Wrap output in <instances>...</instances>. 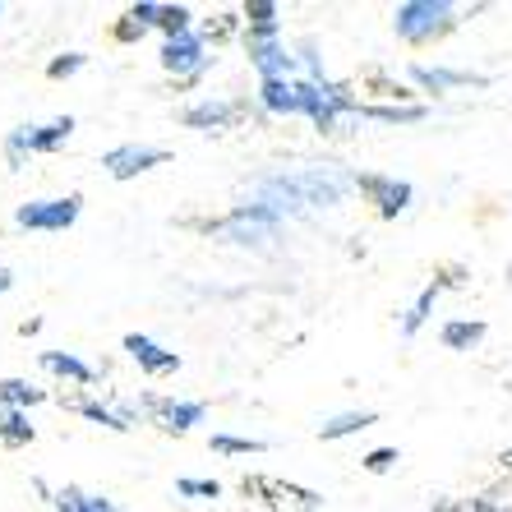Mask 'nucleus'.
Returning a JSON list of instances; mask_svg holds the SVG:
<instances>
[{"instance_id": "obj_1", "label": "nucleus", "mask_w": 512, "mask_h": 512, "mask_svg": "<svg viewBox=\"0 0 512 512\" xmlns=\"http://www.w3.org/2000/svg\"><path fill=\"white\" fill-rule=\"evenodd\" d=\"M356 190V176L342 167H305V171H282V176H263L250 194V208L268 217H300L310 208H337L346 194Z\"/></svg>"}, {"instance_id": "obj_2", "label": "nucleus", "mask_w": 512, "mask_h": 512, "mask_svg": "<svg viewBox=\"0 0 512 512\" xmlns=\"http://www.w3.org/2000/svg\"><path fill=\"white\" fill-rule=\"evenodd\" d=\"M393 28L402 42L411 47H425V42H439L457 28V10L448 0H402L393 10Z\"/></svg>"}, {"instance_id": "obj_3", "label": "nucleus", "mask_w": 512, "mask_h": 512, "mask_svg": "<svg viewBox=\"0 0 512 512\" xmlns=\"http://www.w3.org/2000/svg\"><path fill=\"white\" fill-rule=\"evenodd\" d=\"M277 217H268V213H259V208H250V203H240L236 213H227L222 222H213L208 227V236H217V240H227V245H245V250H268L277 240Z\"/></svg>"}, {"instance_id": "obj_4", "label": "nucleus", "mask_w": 512, "mask_h": 512, "mask_svg": "<svg viewBox=\"0 0 512 512\" xmlns=\"http://www.w3.org/2000/svg\"><path fill=\"white\" fill-rule=\"evenodd\" d=\"M70 134H74V116H56V120H47V125H19V130H10V139H5V162L19 171L24 157L56 153Z\"/></svg>"}, {"instance_id": "obj_5", "label": "nucleus", "mask_w": 512, "mask_h": 512, "mask_svg": "<svg viewBox=\"0 0 512 512\" xmlns=\"http://www.w3.org/2000/svg\"><path fill=\"white\" fill-rule=\"evenodd\" d=\"M79 213H84V199H79V194H65V199L24 203V208L14 213V222L28 231H70L74 222H79Z\"/></svg>"}, {"instance_id": "obj_6", "label": "nucleus", "mask_w": 512, "mask_h": 512, "mask_svg": "<svg viewBox=\"0 0 512 512\" xmlns=\"http://www.w3.org/2000/svg\"><path fill=\"white\" fill-rule=\"evenodd\" d=\"M240 489L263 503H277V508H296V512L323 508V494H314V489H305V485H291V480H277V476H245Z\"/></svg>"}, {"instance_id": "obj_7", "label": "nucleus", "mask_w": 512, "mask_h": 512, "mask_svg": "<svg viewBox=\"0 0 512 512\" xmlns=\"http://www.w3.org/2000/svg\"><path fill=\"white\" fill-rule=\"evenodd\" d=\"M167 148H157V143H120V148H111V153H102V167H107V176L116 180H134L143 176V171H153L167 162Z\"/></svg>"}, {"instance_id": "obj_8", "label": "nucleus", "mask_w": 512, "mask_h": 512, "mask_svg": "<svg viewBox=\"0 0 512 512\" xmlns=\"http://www.w3.org/2000/svg\"><path fill=\"white\" fill-rule=\"evenodd\" d=\"M356 190L365 194V199L379 208V217H402L406 208H411V185L397 176H379V171H365V176H356Z\"/></svg>"}, {"instance_id": "obj_9", "label": "nucleus", "mask_w": 512, "mask_h": 512, "mask_svg": "<svg viewBox=\"0 0 512 512\" xmlns=\"http://www.w3.org/2000/svg\"><path fill=\"white\" fill-rule=\"evenodd\" d=\"M208 47H203L199 33H180V37H167L162 42V70H171L176 79H199L208 70Z\"/></svg>"}, {"instance_id": "obj_10", "label": "nucleus", "mask_w": 512, "mask_h": 512, "mask_svg": "<svg viewBox=\"0 0 512 512\" xmlns=\"http://www.w3.org/2000/svg\"><path fill=\"white\" fill-rule=\"evenodd\" d=\"M143 411L167 429V434H190V429L203 420L208 406L203 402H176V397H143Z\"/></svg>"}, {"instance_id": "obj_11", "label": "nucleus", "mask_w": 512, "mask_h": 512, "mask_svg": "<svg viewBox=\"0 0 512 512\" xmlns=\"http://www.w3.org/2000/svg\"><path fill=\"white\" fill-rule=\"evenodd\" d=\"M240 116H245V107H240V102H222V97H208V102H194V107L180 111V120H185L190 130H208V134L231 130Z\"/></svg>"}, {"instance_id": "obj_12", "label": "nucleus", "mask_w": 512, "mask_h": 512, "mask_svg": "<svg viewBox=\"0 0 512 512\" xmlns=\"http://www.w3.org/2000/svg\"><path fill=\"white\" fill-rule=\"evenodd\" d=\"M125 351H130L134 365H139L143 374H153V379H162V374H176V370H180V356H176V351L157 346L153 337H143V333H130V337H125Z\"/></svg>"}, {"instance_id": "obj_13", "label": "nucleus", "mask_w": 512, "mask_h": 512, "mask_svg": "<svg viewBox=\"0 0 512 512\" xmlns=\"http://www.w3.org/2000/svg\"><path fill=\"white\" fill-rule=\"evenodd\" d=\"M245 47H250V60L259 65L263 79H291L296 74V60L277 37H245Z\"/></svg>"}, {"instance_id": "obj_14", "label": "nucleus", "mask_w": 512, "mask_h": 512, "mask_svg": "<svg viewBox=\"0 0 512 512\" xmlns=\"http://www.w3.org/2000/svg\"><path fill=\"white\" fill-rule=\"evenodd\" d=\"M259 102L273 116H305V97H300V79H263Z\"/></svg>"}, {"instance_id": "obj_15", "label": "nucleus", "mask_w": 512, "mask_h": 512, "mask_svg": "<svg viewBox=\"0 0 512 512\" xmlns=\"http://www.w3.org/2000/svg\"><path fill=\"white\" fill-rule=\"evenodd\" d=\"M411 79H416L425 93H448V88H466V84H480V88H485V84H489L485 74H471V70H439V65H411Z\"/></svg>"}, {"instance_id": "obj_16", "label": "nucleus", "mask_w": 512, "mask_h": 512, "mask_svg": "<svg viewBox=\"0 0 512 512\" xmlns=\"http://www.w3.org/2000/svg\"><path fill=\"white\" fill-rule=\"evenodd\" d=\"M51 503H56V512H116V503H111L107 494H88V489H79V485L56 489Z\"/></svg>"}, {"instance_id": "obj_17", "label": "nucleus", "mask_w": 512, "mask_h": 512, "mask_svg": "<svg viewBox=\"0 0 512 512\" xmlns=\"http://www.w3.org/2000/svg\"><path fill=\"white\" fill-rule=\"evenodd\" d=\"M485 323L480 319H453V323H443V333H439V342L448 346V351H476L480 342H485Z\"/></svg>"}, {"instance_id": "obj_18", "label": "nucleus", "mask_w": 512, "mask_h": 512, "mask_svg": "<svg viewBox=\"0 0 512 512\" xmlns=\"http://www.w3.org/2000/svg\"><path fill=\"white\" fill-rule=\"evenodd\" d=\"M370 425H379V411H342V416H333V420H323L319 425V439H346V434H360V429H370Z\"/></svg>"}, {"instance_id": "obj_19", "label": "nucleus", "mask_w": 512, "mask_h": 512, "mask_svg": "<svg viewBox=\"0 0 512 512\" xmlns=\"http://www.w3.org/2000/svg\"><path fill=\"white\" fill-rule=\"evenodd\" d=\"M42 370L60 374V379H70V383H93L97 374L88 370L79 356H70V351H42Z\"/></svg>"}, {"instance_id": "obj_20", "label": "nucleus", "mask_w": 512, "mask_h": 512, "mask_svg": "<svg viewBox=\"0 0 512 512\" xmlns=\"http://www.w3.org/2000/svg\"><path fill=\"white\" fill-rule=\"evenodd\" d=\"M37 429L28 425V411H14V406H0V443L5 448H24L33 443Z\"/></svg>"}, {"instance_id": "obj_21", "label": "nucleus", "mask_w": 512, "mask_h": 512, "mask_svg": "<svg viewBox=\"0 0 512 512\" xmlns=\"http://www.w3.org/2000/svg\"><path fill=\"white\" fill-rule=\"evenodd\" d=\"M277 5L273 0H250L245 5V24H250V37H277L282 33V19H277Z\"/></svg>"}, {"instance_id": "obj_22", "label": "nucleus", "mask_w": 512, "mask_h": 512, "mask_svg": "<svg viewBox=\"0 0 512 512\" xmlns=\"http://www.w3.org/2000/svg\"><path fill=\"white\" fill-rule=\"evenodd\" d=\"M47 402L42 388H33L28 379H0V406H14V411H28V406Z\"/></svg>"}, {"instance_id": "obj_23", "label": "nucleus", "mask_w": 512, "mask_h": 512, "mask_svg": "<svg viewBox=\"0 0 512 512\" xmlns=\"http://www.w3.org/2000/svg\"><path fill=\"white\" fill-rule=\"evenodd\" d=\"M70 411H79V416L97 420V425H107V429H134V420L125 416V411H116V406H102V402H88V397L70 402Z\"/></svg>"}, {"instance_id": "obj_24", "label": "nucleus", "mask_w": 512, "mask_h": 512, "mask_svg": "<svg viewBox=\"0 0 512 512\" xmlns=\"http://www.w3.org/2000/svg\"><path fill=\"white\" fill-rule=\"evenodd\" d=\"M434 300H439V286L429 282L425 291L416 296V305L406 310V319H402V337H416L420 328H425V319H429V310H434Z\"/></svg>"}, {"instance_id": "obj_25", "label": "nucleus", "mask_w": 512, "mask_h": 512, "mask_svg": "<svg viewBox=\"0 0 512 512\" xmlns=\"http://www.w3.org/2000/svg\"><path fill=\"white\" fill-rule=\"evenodd\" d=\"M190 19H194V14L185 10V5H157V19H153V24L162 28L167 37H180V33H190Z\"/></svg>"}, {"instance_id": "obj_26", "label": "nucleus", "mask_w": 512, "mask_h": 512, "mask_svg": "<svg viewBox=\"0 0 512 512\" xmlns=\"http://www.w3.org/2000/svg\"><path fill=\"white\" fill-rule=\"evenodd\" d=\"M365 120H383V125H411V120H425V107H360Z\"/></svg>"}, {"instance_id": "obj_27", "label": "nucleus", "mask_w": 512, "mask_h": 512, "mask_svg": "<svg viewBox=\"0 0 512 512\" xmlns=\"http://www.w3.org/2000/svg\"><path fill=\"white\" fill-rule=\"evenodd\" d=\"M213 453H227V457H236V453H268V443H263V439H236V434H213Z\"/></svg>"}, {"instance_id": "obj_28", "label": "nucleus", "mask_w": 512, "mask_h": 512, "mask_svg": "<svg viewBox=\"0 0 512 512\" xmlns=\"http://www.w3.org/2000/svg\"><path fill=\"white\" fill-rule=\"evenodd\" d=\"M176 494H185V499H217V494H222V485H217V480L185 476V480H176Z\"/></svg>"}, {"instance_id": "obj_29", "label": "nucleus", "mask_w": 512, "mask_h": 512, "mask_svg": "<svg viewBox=\"0 0 512 512\" xmlns=\"http://www.w3.org/2000/svg\"><path fill=\"white\" fill-rule=\"evenodd\" d=\"M240 24H245V19H236V14H217V19H208V24H203V37H213V42H227L231 33H240Z\"/></svg>"}, {"instance_id": "obj_30", "label": "nucleus", "mask_w": 512, "mask_h": 512, "mask_svg": "<svg viewBox=\"0 0 512 512\" xmlns=\"http://www.w3.org/2000/svg\"><path fill=\"white\" fill-rule=\"evenodd\" d=\"M79 70H84V56H79V51H70V56H60L47 65L51 79H70V74H79Z\"/></svg>"}, {"instance_id": "obj_31", "label": "nucleus", "mask_w": 512, "mask_h": 512, "mask_svg": "<svg viewBox=\"0 0 512 512\" xmlns=\"http://www.w3.org/2000/svg\"><path fill=\"white\" fill-rule=\"evenodd\" d=\"M393 462H397V448H374V453L365 457V471H370V476H383V471H393Z\"/></svg>"}, {"instance_id": "obj_32", "label": "nucleus", "mask_w": 512, "mask_h": 512, "mask_svg": "<svg viewBox=\"0 0 512 512\" xmlns=\"http://www.w3.org/2000/svg\"><path fill=\"white\" fill-rule=\"evenodd\" d=\"M466 512H512V508L499 499V494H480V499L466 503Z\"/></svg>"}, {"instance_id": "obj_33", "label": "nucleus", "mask_w": 512, "mask_h": 512, "mask_svg": "<svg viewBox=\"0 0 512 512\" xmlns=\"http://www.w3.org/2000/svg\"><path fill=\"white\" fill-rule=\"evenodd\" d=\"M143 33H148V28H143L139 19H130V14H125V24H116V42H139Z\"/></svg>"}, {"instance_id": "obj_34", "label": "nucleus", "mask_w": 512, "mask_h": 512, "mask_svg": "<svg viewBox=\"0 0 512 512\" xmlns=\"http://www.w3.org/2000/svg\"><path fill=\"white\" fill-rule=\"evenodd\" d=\"M429 512H466V503H457V499H439Z\"/></svg>"}, {"instance_id": "obj_35", "label": "nucleus", "mask_w": 512, "mask_h": 512, "mask_svg": "<svg viewBox=\"0 0 512 512\" xmlns=\"http://www.w3.org/2000/svg\"><path fill=\"white\" fill-rule=\"evenodd\" d=\"M10 286H14V273L10 268H0V291H10Z\"/></svg>"}, {"instance_id": "obj_36", "label": "nucleus", "mask_w": 512, "mask_h": 512, "mask_svg": "<svg viewBox=\"0 0 512 512\" xmlns=\"http://www.w3.org/2000/svg\"><path fill=\"white\" fill-rule=\"evenodd\" d=\"M499 466H503V471H512V448H503V453H499Z\"/></svg>"}, {"instance_id": "obj_37", "label": "nucleus", "mask_w": 512, "mask_h": 512, "mask_svg": "<svg viewBox=\"0 0 512 512\" xmlns=\"http://www.w3.org/2000/svg\"><path fill=\"white\" fill-rule=\"evenodd\" d=\"M508 277H512V268H508Z\"/></svg>"}]
</instances>
